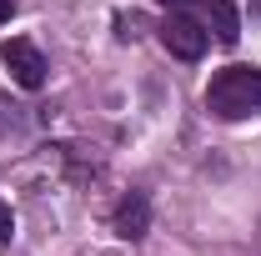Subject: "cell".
<instances>
[{"instance_id": "cell-1", "label": "cell", "mask_w": 261, "mask_h": 256, "mask_svg": "<svg viewBox=\"0 0 261 256\" xmlns=\"http://www.w3.org/2000/svg\"><path fill=\"white\" fill-rule=\"evenodd\" d=\"M206 106H211V116H221V121H246V116H256L261 111V70L256 65H226V70H216L211 86H206Z\"/></svg>"}, {"instance_id": "cell-2", "label": "cell", "mask_w": 261, "mask_h": 256, "mask_svg": "<svg viewBox=\"0 0 261 256\" xmlns=\"http://www.w3.org/2000/svg\"><path fill=\"white\" fill-rule=\"evenodd\" d=\"M206 40H211V31L196 15H186V10H171L161 20V45L171 56H181V61H201L206 56Z\"/></svg>"}, {"instance_id": "cell-3", "label": "cell", "mask_w": 261, "mask_h": 256, "mask_svg": "<svg viewBox=\"0 0 261 256\" xmlns=\"http://www.w3.org/2000/svg\"><path fill=\"white\" fill-rule=\"evenodd\" d=\"M0 56H5V65H10V75H15V86H25V91H40L45 86V56L35 50L31 40H5L0 45Z\"/></svg>"}, {"instance_id": "cell-4", "label": "cell", "mask_w": 261, "mask_h": 256, "mask_svg": "<svg viewBox=\"0 0 261 256\" xmlns=\"http://www.w3.org/2000/svg\"><path fill=\"white\" fill-rule=\"evenodd\" d=\"M111 231H116L121 241H141V236L151 231V201H146V191L121 196V206H116V216H111Z\"/></svg>"}, {"instance_id": "cell-5", "label": "cell", "mask_w": 261, "mask_h": 256, "mask_svg": "<svg viewBox=\"0 0 261 256\" xmlns=\"http://www.w3.org/2000/svg\"><path fill=\"white\" fill-rule=\"evenodd\" d=\"M196 15H201V25H211L221 45H236L241 40V15H236V5L231 0H201L196 5Z\"/></svg>"}, {"instance_id": "cell-6", "label": "cell", "mask_w": 261, "mask_h": 256, "mask_svg": "<svg viewBox=\"0 0 261 256\" xmlns=\"http://www.w3.org/2000/svg\"><path fill=\"white\" fill-rule=\"evenodd\" d=\"M10 236H15V221H10V206H5V201H0V246H5V241H10Z\"/></svg>"}, {"instance_id": "cell-7", "label": "cell", "mask_w": 261, "mask_h": 256, "mask_svg": "<svg viewBox=\"0 0 261 256\" xmlns=\"http://www.w3.org/2000/svg\"><path fill=\"white\" fill-rule=\"evenodd\" d=\"M166 10H196V5H201V0H161Z\"/></svg>"}, {"instance_id": "cell-8", "label": "cell", "mask_w": 261, "mask_h": 256, "mask_svg": "<svg viewBox=\"0 0 261 256\" xmlns=\"http://www.w3.org/2000/svg\"><path fill=\"white\" fill-rule=\"evenodd\" d=\"M5 20H10V0H0V25H5Z\"/></svg>"}, {"instance_id": "cell-9", "label": "cell", "mask_w": 261, "mask_h": 256, "mask_svg": "<svg viewBox=\"0 0 261 256\" xmlns=\"http://www.w3.org/2000/svg\"><path fill=\"white\" fill-rule=\"evenodd\" d=\"M251 10H256V20H261V0H251Z\"/></svg>"}]
</instances>
